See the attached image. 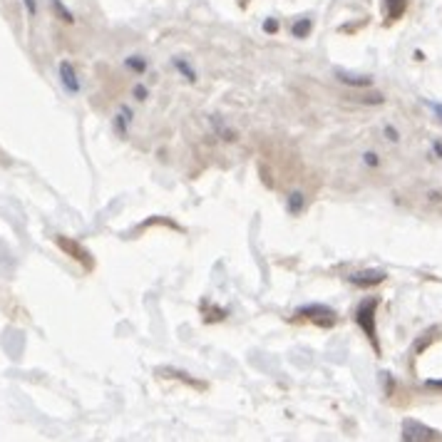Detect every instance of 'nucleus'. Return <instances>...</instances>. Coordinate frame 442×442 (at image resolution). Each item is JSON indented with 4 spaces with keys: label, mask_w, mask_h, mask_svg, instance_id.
Returning a JSON list of instances; mask_svg holds the SVG:
<instances>
[{
    "label": "nucleus",
    "mask_w": 442,
    "mask_h": 442,
    "mask_svg": "<svg viewBox=\"0 0 442 442\" xmlns=\"http://www.w3.org/2000/svg\"><path fill=\"white\" fill-rule=\"evenodd\" d=\"M174 68L179 70V73H184V75H187V79H189V82H194V79H197V73H194V70L189 68V65L184 63V60H179V57H176V60H174Z\"/></svg>",
    "instance_id": "12"
},
{
    "label": "nucleus",
    "mask_w": 442,
    "mask_h": 442,
    "mask_svg": "<svg viewBox=\"0 0 442 442\" xmlns=\"http://www.w3.org/2000/svg\"><path fill=\"white\" fill-rule=\"evenodd\" d=\"M427 386H435V388H442V380H430Z\"/></svg>",
    "instance_id": "18"
},
{
    "label": "nucleus",
    "mask_w": 442,
    "mask_h": 442,
    "mask_svg": "<svg viewBox=\"0 0 442 442\" xmlns=\"http://www.w3.org/2000/svg\"><path fill=\"white\" fill-rule=\"evenodd\" d=\"M291 33H294V38H306V35L311 33V20H300V23H296L294 28H291Z\"/></svg>",
    "instance_id": "9"
},
{
    "label": "nucleus",
    "mask_w": 442,
    "mask_h": 442,
    "mask_svg": "<svg viewBox=\"0 0 442 442\" xmlns=\"http://www.w3.org/2000/svg\"><path fill=\"white\" fill-rule=\"evenodd\" d=\"M296 316L308 318V321H313L316 326H323V328H330L335 323V313L328 306H303L296 311Z\"/></svg>",
    "instance_id": "2"
},
{
    "label": "nucleus",
    "mask_w": 442,
    "mask_h": 442,
    "mask_svg": "<svg viewBox=\"0 0 442 442\" xmlns=\"http://www.w3.org/2000/svg\"><path fill=\"white\" fill-rule=\"evenodd\" d=\"M25 6H28L30 13H35V0H25Z\"/></svg>",
    "instance_id": "17"
},
{
    "label": "nucleus",
    "mask_w": 442,
    "mask_h": 442,
    "mask_svg": "<svg viewBox=\"0 0 442 442\" xmlns=\"http://www.w3.org/2000/svg\"><path fill=\"white\" fill-rule=\"evenodd\" d=\"M127 68H132L135 73H144L147 63H144V60H137V57H130V60H127Z\"/></svg>",
    "instance_id": "13"
},
{
    "label": "nucleus",
    "mask_w": 442,
    "mask_h": 442,
    "mask_svg": "<svg viewBox=\"0 0 442 442\" xmlns=\"http://www.w3.org/2000/svg\"><path fill=\"white\" fill-rule=\"evenodd\" d=\"M303 209V194H291L289 197V211L291 214H298Z\"/></svg>",
    "instance_id": "11"
},
{
    "label": "nucleus",
    "mask_w": 442,
    "mask_h": 442,
    "mask_svg": "<svg viewBox=\"0 0 442 442\" xmlns=\"http://www.w3.org/2000/svg\"><path fill=\"white\" fill-rule=\"evenodd\" d=\"M338 79L353 87H368L370 82H373L370 77H360V75H348V73H338Z\"/></svg>",
    "instance_id": "7"
},
{
    "label": "nucleus",
    "mask_w": 442,
    "mask_h": 442,
    "mask_svg": "<svg viewBox=\"0 0 442 442\" xmlns=\"http://www.w3.org/2000/svg\"><path fill=\"white\" fill-rule=\"evenodd\" d=\"M57 246H60V249H65L68 251L70 256H73L75 261H82V264H85V266H92V261H90V254H87L85 249H82V246L79 244H75V241H70V238H57Z\"/></svg>",
    "instance_id": "5"
},
{
    "label": "nucleus",
    "mask_w": 442,
    "mask_h": 442,
    "mask_svg": "<svg viewBox=\"0 0 442 442\" xmlns=\"http://www.w3.org/2000/svg\"><path fill=\"white\" fill-rule=\"evenodd\" d=\"M52 8H55V13H57V15H60V17H63L65 23H73V20H75L73 13H70L68 8H65L63 3H60V0H52Z\"/></svg>",
    "instance_id": "10"
},
{
    "label": "nucleus",
    "mask_w": 442,
    "mask_h": 442,
    "mask_svg": "<svg viewBox=\"0 0 442 442\" xmlns=\"http://www.w3.org/2000/svg\"><path fill=\"white\" fill-rule=\"evenodd\" d=\"M440 432L420 425L418 420H405L403 422V440H440Z\"/></svg>",
    "instance_id": "3"
},
{
    "label": "nucleus",
    "mask_w": 442,
    "mask_h": 442,
    "mask_svg": "<svg viewBox=\"0 0 442 442\" xmlns=\"http://www.w3.org/2000/svg\"><path fill=\"white\" fill-rule=\"evenodd\" d=\"M60 79H63V85L68 92H79V82H77V75H75V68L65 60V63H60Z\"/></svg>",
    "instance_id": "6"
},
{
    "label": "nucleus",
    "mask_w": 442,
    "mask_h": 442,
    "mask_svg": "<svg viewBox=\"0 0 442 442\" xmlns=\"http://www.w3.org/2000/svg\"><path fill=\"white\" fill-rule=\"evenodd\" d=\"M276 28H278L276 20H268V23H266V30H268V33H276Z\"/></svg>",
    "instance_id": "16"
},
{
    "label": "nucleus",
    "mask_w": 442,
    "mask_h": 442,
    "mask_svg": "<svg viewBox=\"0 0 442 442\" xmlns=\"http://www.w3.org/2000/svg\"><path fill=\"white\" fill-rule=\"evenodd\" d=\"M375 308H378V300H375V298L363 300V303H360V308L356 311V321H358V326L363 328V333L368 335V340L373 343L375 351H380L378 330H375Z\"/></svg>",
    "instance_id": "1"
},
{
    "label": "nucleus",
    "mask_w": 442,
    "mask_h": 442,
    "mask_svg": "<svg viewBox=\"0 0 442 442\" xmlns=\"http://www.w3.org/2000/svg\"><path fill=\"white\" fill-rule=\"evenodd\" d=\"M386 10H388V17H390V20H395V17L403 15L405 0H386Z\"/></svg>",
    "instance_id": "8"
},
{
    "label": "nucleus",
    "mask_w": 442,
    "mask_h": 442,
    "mask_svg": "<svg viewBox=\"0 0 442 442\" xmlns=\"http://www.w3.org/2000/svg\"><path fill=\"white\" fill-rule=\"evenodd\" d=\"M135 95H137V100H144V97H147V90H144V87H137Z\"/></svg>",
    "instance_id": "14"
},
{
    "label": "nucleus",
    "mask_w": 442,
    "mask_h": 442,
    "mask_svg": "<svg viewBox=\"0 0 442 442\" xmlns=\"http://www.w3.org/2000/svg\"><path fill=\"white\" fill-rule=\"evenodd\" d=\"M386 281V271H360V273H353L351 276V284L360 286V289H368V286H378Z\"/></svg>",
    "instance_id": "4"
},
{
    "label": "nucleus",
    "mask_w": 442,
    "mask_h": 442,
    "mask_svg": "<svg viewBox=\"0 0 442 442\" xmlns=\"http://www.w3.org/2000/svg\"><path fill=\"white\" fill-rule=\"evenodd\" d=\"M430 107L435 109V114H437V117L442 119V105H437V102H430Z\"/></svg>",
    "instance_id": "15"
}]
</instances>
